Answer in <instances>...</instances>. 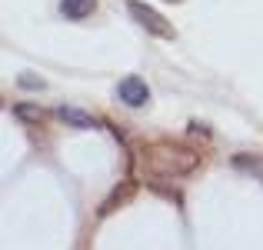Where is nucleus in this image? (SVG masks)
Masks as SVG:
<instances>
[{
    "instance_id": "obj_1",
    "label": "nucleus",
    "mask_w": 263,
    "mask_h": 250,
    "mask_svg": "<svg viewBox=\"0 0 263 250\" xmlns=\"http://www.w3.org/2000/svg\"><path fill=\"white\" fill-rule=\"evenodd\" d=\"M200 164V154L183 144H174V140H157V144H147L140 150V170L154 180H177V177H186L193 173Z\"/></svg>"
},
{
    "instance_id": "obj_2",
    "label": "nucleus",
    "mask_w": 263,
    "mask_h": 250,
    "mask_svg": "<svg viewBox=\"0 0 263 250\" xmlns=\"http://www.w3.org/2000/svg\"><path fill=\"white\" fill-rule=\"evenodd\" d=\"M127 10H130V17L137 20V24L143 27V30H150L154 37H163V40H174L177 37V30L170 27V20H163L160 13L154 10L150 4H140V0H130L127 4Z\"/></svg>"
},
{
    "instance_id": "obj_3",
    "label": "nucleus",
    "mask_w": 263,
    "mask_h": 250,
    "mask_svg": "<svg viewBox=\"0 0 263 250\" xmlns=\"http://www.w3.org/2000/svg\"><path fill=\"white\" fill-rule=\"evenodd\" d=\"M117 97H120L127 107H143V103L150 100V87L140 77H123L117 83Z\"/></svg>"
},
{
    "instance_id": "obj_4",
    "label": "nucleus",
    "mask_w": 263,
    "mask_h": 250,
    "mask_svg": "<svg viewBox=\"0 0 263 250\" xmlns=\"http://www.w3.org/2000/svg\"><path fill=\"white\" fill-rule=\"evenodd\" d=\"M57 117H60L64 123H70V127H77V130L97 127V120L87 114V110H80V107H57Z\"/></svg>"
},
{
    "instance_id": "obj_5",
    "label": "nucleus",
    "mask_w": 263,
    "mask_h": 250,
    "mask_svg": "<svg viewBox=\"0 0 263 250\" xmlns=\"http://www.w3.org/2000/svg\"><path fill=\"white\" fill-rule=\"evenodd\" d=\"M97 0H60V13H64L67 20H84L93 13Z\"/></svg>"
},
{
    "instance_id": "obj_6",
    "label": "nucleus",
    "mask_w": 263,
    "mask_h": 250,
    "mask_svg": "<svg viewBox=\"0 0 263 250\" xmlns=\"http://www.w3.org/2000/svg\"><path fill=\"white\" fill-rule=\"evenodd\" d=\"M134 190H137V187H134V180H127V184H123V190H120V193H114V197H110L107 204L100 207V213H110V210H117V207H120L127 197H134Z\"/></svg>"
},
{
    "instance_id": "obj_7",
    "label": "nucleus",
    "mask_w": 263,
    "mask_h": 250,
    "mask_svg": "<svg viewBox=\"0 0 263 250\" xmlns=\"http://www.w3.org/2000/svg\"><path fill=\"white\" fill-rule=\"evenodd\" d=\"M13 114H17L20 120H27V123H40V120H44V110L33 107V103H17V107H13Z\"/></svg>"
},
{
    "instance_id": "obj_8",
    "label": "nucleus",
    "mask_w": 263,
    "mask_h": 250,
    "mask_svg": "<svg viewBox=\"0 0 263 250\" xmlns=\"http://www.w3.org/2000/svg\"><path fill=\"white\" fill-rule=\"evenodd\" d=\"M233 167H240V170H253L263 177V160H257V157H233Z\"/></svg>"
},
{
    "instance_id": "obj_9",
    "label": "nucleus",
    "mask_w": 263,
    "mask_h": 250,
    "mask_svg": "<svg viewBox=\"0 0 263 250\" xmlns=\"http://www.w3.org/2000/svg\"><path fill=\"white\" fill-rule=\"evenodd\" d=\"M20 87H44V80H33V77H20Z\"/></svg>"
}]
</instances>
